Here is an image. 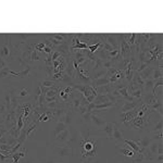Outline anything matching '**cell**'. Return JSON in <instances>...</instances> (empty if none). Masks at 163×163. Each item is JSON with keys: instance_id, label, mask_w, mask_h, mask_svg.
Returning <instances> with one entry per match:
<instances>
[{"instance_id": "6da1fadb", "label": "cell", "mask_w": 163, "mask_h": 163, "mask_svg": "<svg viewBox=\"0 0 163 163\" xmlns=\"http://www.w3.org/2000/svg\"><path fill=\"white\" fill-rule=\"evenodd\" d=\"M82 157L83 159H91L97 157V139H84L82 143Z\"/></svg>"}, {"instance_id": "7a4b0ae2", "label": "cell", "mask_w": 163, "mask_h": 163, "mask_svg": "<svg viewBox=\"0 0 163 163\" xmlns=\"http://www.w3.org/2000/svg\"><path fill=\"white\" fill-rule=\"evenodd\" d=\"M139 106V102L137 101H124V104L121 108V112L125 113V112H131L134 111L135 109H137Z\"/></svg>"}, {"instance_id": "3957f363", "label": "cell", "mask_w": 163, "mask_h": 163, "mask_svg": "<svg viewBox=\"0 0 163 163\" xmlns=\"http://www.w3.org/2000/svg\"><path fill=\"white\" fill-rule=\"evenodd\" d=\"M122 148H119V147H116L118 148V150H119L120 152L122 153V154H124V156H126V157H131V158H134L135 157V154H136V152L134 151L133 149L131 148L129 146H127L126 143H122Z\"/></svg>"}, {"instance_id": "277c9868", "label": "cell", "mask_w": 163, "mask_h": 163, "mask_svg": "<svg viewBox=\"0 0 163 163\" xmlns=\"http://www.w3.org/2000/svg\"><path fill=\"white\" fill-rule=\"evenodd\" d=\"M148 122H149L148 118H139V116H136V118L133 119V126L136 129H143Z\"/></svg>"}, {"instance_id": "5b68a950", "label": "cell", "mask_w": 163, "mask_h": 163, "mask_svg": "<svg viewBox=\"0 0 163 163\" xmlns=\"http://www.w3.org/2000/svg\"><path fill=\"white\" fill-rule=\"evenodd\" d=\"M90 122L96 125L97 127H103V125L107 123V121L102 118H100L98 115H96L95 113H91V116H90Z\"/></svg>"}, {"instance_id": "8992f818", "label": "cell", "mask_w": 163, "mask_h": 163, "mask_svg": "<svg viewBox=\"0 0 163 163\" xmlns=\"http://www.w3.org/2000/svg\"><path fill=\"white\" fill-rule=\"evenodd\" d=\"M110 84V80H109V77L106 76V77H102V78L99 79H95V80H91V85L94 88H98V87H101V86H106V85Z\"/></svg>"}, {"instance_id": "52a82bcc", "label": "cell", "mask_w": 163, "mask_h": 163, "mask_svg": "<svg viewBox=\"0 0 163 163\" xmlns=\"http://www.w3.org/2000/svg\"><path fill=\"white\" fill-rule=\"evenodd\" d=\"M57 153H58L59 157H69L72 153V149L68 147V146H64V145L63 146H59L57 148Z\"/></svg>"}, {"instance_id": "ba28073f", "label": "cell", "mask_w": 163, "mask_h": 163, "mask_svg": "<svg viewBox=\"0 0 163 163\" xmlns=\"http://www.w3.org/2000/svg\"><path fill=\"white\" fill-rule=\"evenodd\" d=\"M112 138H114L116 141H119V143H123L124 141V135L123 133L118 129V126H116V124L114 123L113 125V134H112Z\"/></svg>"}, {"instance_id": "9c48e42d", "label": "cell", "mask_w": 163, "mask_h": 163, "mask_svg": "<svg viewBox=\"0 0 163 163\" xmlns=\"http://www.w3.org/2000/svg\"><path fill=\"white\" fill-rule=\"evenodd\" d=\"M153 140L151 138H148V137H143V138H140V139H138L136 143H137V145L139 146V148H140V151L143 150V149H145V148H148L149 147V145L150 143H152Z\"/></svg>"}, {"instance_id": "30bf717a", "label": "cell", "mask_w": 163, "mask_h": 163, "mask_svg": "<svg viewBox=\"0 0 163 163\" xmlns=\"http://www.w3.org/2000/svg\"><path fill=\"white\" fill-rule=\"evenodd\" d=\"M26 154H27V149L23 148L20 151V152H18V151H16L15 153H13V154L11 156V158L13 159V163H18L21 158H24V157H26Z\"/></svg>"}, {"instance_id": "8fae6325", "label": "cell", "mask_w": 163, "mask_h": 163, "mask_svg": "<svg viewBox=\"0 0 163 163\" xmlns=\"http://www.w3.org/2000/svg\"><path fill=\"white\" fill-rule=\"evenodd\" d=\"M107 74H108V70L101 68L99 71H96V72H94L91 80H95V79H99V78H102V77H106V76H107Z\"/></svg>"}, {"instance_id": "7c38bea8", "label": "cell", "mask_w": 163, "mask_h": 163, "mask_svg": "<svg viewBox=\"0 0 163 163\" xmlns=\"http://www.w3.org/2000/svg\"><path fill=\"white\" fill-rule=\"evenodd\" d=\"M113 125L114 123H111V122H107V123L103 125V131L107 137L108 138H112V134H113Z\"/></svg>"}, {"instance_id": "4fadbf2b", "label": "cell", "mask_w": 163, "mask_h": 163, "mask_svg": "<svg viewBox=\"0 0 163 163\" xmlns=\"http://www.w3.org/2000/svg\"><path fill=\"white\" fill-rule=\"evenodd\" d=\"M152 71H153L152 66H149V65H148V68H146L145 70H143V71L139 73V75H140V77H141L143 80H146V79H148V78H150V77H151Z\"/></svg>"}, {"instance_id": "5bb4252c", "label": "cell", "mask_w": 163, "mask_h": 163, "mask_svg": "<svg viewBox=\"0 0 163 163\" xmlns=\"http://www.w3.org/2000/svg\"><path fill=\"white\" fill-rule=\"evenodd\" d=\"M162 68H157V69H153L150 78H152L153 80H159V79H162Z\"/></svg>"}, {"instance_id": "9a60e30c", "label": "cell", "mask_w": 163, "mask_h": 163, "mask_svg": "<svg viewBox=\"0 0 163 163\" xmlns=\"http://www.w3.org/2000/svg\"><path fill=\"white\" fill-rule=\"evenodd\" d=\"M114 102H104V103H100V104H95V109L94 111H100V110H107V109H110L111 107L114 106Z\"/></svg>"}, {"instance_id": "2e32d148", "label": "cell", "mask_w": 163, "mask_h": 163, "mask_svg": "<svg viewBox=\"0 0 163 163\" xmlns=\"http://www.w3.org/2000/svg\"><path fill=\"white\" fill-rule=\"evenodd\" d=\"M68 136H69V131H68V129H65V131H63L62 133L58 134V135L55 136V141L64 143V141L68 140Z\"/></svg>"}, {"instance_id": "e0dca14e", "label": "cell", "mask_w": 163, "mask_h": 163, "mask_svg": "<svg viewBox=\"0 0 163 163\" xmlns=\"http://www.w3.org/2000/svg\"><path fill=\"white\" fill-rule=\"evenodd\" d=\"M150 110L151 111H158L159 112V114L162 116V102L161 101H159V100H157L154 103H152L150 107Z\"/></svg>"}, {"instance_id": "ac0fdd59", "label": "cell", "mask_w": 163, "mask_h": 163, "mask_svg": "<svg viewBox=\"0 0 163 163\" xmlns=\"http://www.w3.org/2000/svg\"><path fill=\"white\" fill-rule=\"evenodd\" d=\"M123 143H126L127 146H129V147L133 149L135 152H140V148H139V146L137 145L136 141H134V140H129V139H124Z\"/></svg>"}, {"instance_id": "d6986e66", "label": "cell", "mask_w": 163, "mask_h": 163, "mask_svg": "<svg viewBox=\"0 0 163 163\" xmlns=\"http://www.w3.org/2000/svg\"><path fill=\"white\" fill-rule=\"evenodd\" d=\"M60 122L64 123L65 125H69V124L72 123V114L70 112H65L61 118H60Z\"/></svg>"}, {"instance_id": "ffe728a7", "label": "cell", "mask_w": 163, "mask_h": 163, "mask_svg": "<svg viewBox=\"0 0 163 163\" xmlns=\"http://www.w3.org/2000/svg\"><path fill=\"white\" fill-rule=\"evenodd\" d=\"M65 129H66V125L59 121V122L57 123V125H55V129H54V134H55V136H57L58 134L62 133V132L65 131Z\"/></svg>"}, {"instance_id": "44dd1931", "label": "cell", "mask_w": 163, "mask_h": 163, "mask_svg": "<svg viewBox=\"0 0 163 163\" xmlns=\"http://www.w3.org/2000/svg\"><path fill=\"white\" fill-rule=\"evenodd\" d=\"M154 83H156V80H153L152 78L146 79V80H145V83H143V88H145L146 90H147V91H148V90H150V89H152Z\"/></svg>"}, {"instance_id": "7402d4cb", "label": "cell", "mask_w": 163, "mask_h": 163, "mask_svg": "<svg viewBox=\"0 0 163 163\" xmlns=\"http://www.w3.org/2000/svg\"><path fill=\"white\" fill-rule=\"evenodd\" d=\"M50 37H51L52 39L59 41V43H62L64 38L69 37V35H66V34H52V35H50Z\"/></svg>"}, {"instance_id": "603a6c76", "label": "cell", "mask_w": 163, "mask_h": 163, "mask_svg": "<svg viewBox=\"0 0 163 163\" xmlns=\"http://www.w3.org/2000/svg\"><path fill=\"white\" fill-rule=\"evenodd\" d=\"M158 148H159V143L157 141H152V143L149 145V151L152 153L153 156H156L157 154V151H158Z\"/></svg>"}, {"instance_id": "cb8c5ba5", "label": "cell", "mask_w": 163, "mask_h": 163, "mask_svg": "<svg viewBox=\"0 0 163 163\" xmlns=\"http://www.w3.org/2000/svg\"><path fill=\"white\" fill-rule=\"evenodd\" d=\"M136 153H137V156L135 154L134 160L131 163H143V161H145V158H143V152H136Z\"/></svg>"}, {"instance_id": "d4e9b609", "label": "cell", "mask_w": 163, "mask_h": 163, "mask_svg": "<svg viewBox=\"0 0 163 163\" xmlns=\"http://www.w3.org/2000/svg\"><path fill=\"white\" fill-rule=\"evenodd\" d=\"M131 96L133 97V98H136L138 99L139 101H141V99H143V90L141 89H137V90H134V91H132V94H131Z\"/></svg>"}, {"instance_id": "484cf974", "label": "cell", "mask_w": 163, "mask_h": 163, "mask_svg": "<svg viewBox=\"0 0 163 163\" xmlns=\"http://www.w3.org/2000/svg\"><path fill=\"white\" fill-rule=\"evenodd\" d=\"M58 90H59V89H57V88H49L48 91L46 93V97H47V98H55Z\"/></svg>"}, {"instance_id": "4316f807", "label": "cell", "mask_w": 163, "mask_h": 163, "mask_svg": "<svg viewBox=\"0 0 163 163\" xmlns=\"http://www.w3.org/2000/svg\"><path fill=\"white\" fill-rule=\"evenodd\" d=\"M87 44H85V43H82V41H79V43H77L76 45H74V46H72L71 48L73 50H76V49H78V50H84V49H87Z\"/></svg>"}, {"instance_id": "83f0119b", "label": "cell", "mask_w": 163, "mask_h": 163, "mask_svg": "<svg viewBox=\"0 0 163 163\" xmlns=\"http://www.w3.org/2000/svg\"><path fill=\"white\" fill-rule=\"evenodd\" d=\"M24 118H23V114L21 112L20 116H19V120H18V123H16V129L20 132L21 129H23V126H24Z\"/></svg>"}, {"instance_id": "f1b7e54d", "label": "cell", "mask_w": 163, "mask_h": 163, "mask_svg": "<svg viewBox=\"0 0 163 163\" xmlns=\"http://www.w3.org/2000/svg\"><path fill=\"white\" fill-rule=\"evenodd\" d=\"M101 46H102V44H101V43H98V44L90 45V46H88L87 48L89 49V52H90V53H95V52L98 51L99 47H101Z\"/></svg>"}, {"instance_id": "f546056e", "label": "cell", "mask_w": 163, "mask_h": 163, "mask_svg": "<svg viewBox=\"0 0 163 163\" xmlns=\"http://www.w3.org/2000/svg\"><path fill=\"white\" fill-rule=\"evenodd\" d=\"M9 54H10V50H9V48H8L7 46H3L2 49L0 50V57H1V58H8Z\"/></svg>"}, {"instance_id": "4dcf8cb0", "label": "cell", "mask_w": 163, "mask_h": 163, "mask_svg": "<svg viewBox=\"0 0 163 163\" xmlns=\"http://www.w3.org/2000/svg\"><path fill=\"white\" fill-rule=\"evenodd\" d=\"M114 66V63L111 61V60H106V61H102V68L103 69H107V70H110V69H113Z\"/></svg>"}, {"instance_id": "1f68e13d", "label": "cell", "mask_w": 163, "mask_h": 163, "mask_svg": "<svg viewBox=\"0 0 163 163\" xmlns=\"http://www.w3.org/2000/svg\"><path fill=\"white\" fill-rule=\"evenodd\" d=\"M26 131L25 129H21L20 132V135H19V137H18V141L20 143H23L26 140Z\"/></svg>"}, {"instance_id": "d6a6232c", "label": "cell", "mask_w": 163, "mask_h": 163, "mask_svg": "<svg viewBox=\"0 0 163 163\" xmlns=\"http://www.w3.org/2000/svg\"><path fill=\"white\" fill-rule=\"evenodd\" d=\"M9 74H10V70H9V68H7V66L1 68V70H0V77H7Z\"/></svg>"}, {"instance_id": "836d02e7", "label": "cell", "mask_w": 163, "mask_h": 163, "mask_svg": "<svg viewBox=\"0 0 163 163\" xmlns=\"http://www.w3.org/2000/svg\"><path fill=\"white\" fill-rule=\"evenodd\" d=\"M72 106L74 107L75 110H78L79 106H80V97H76V98L73 99V101H72Z\"/></svg>"}, {"instance_id": "e575fe53", "label": "cell", "mask_w": 163, "mask_h": 163, "mask_svg": "<svg viewBox=\"0 0 163 163\" xmlns=\"http://www.w3.org/2000/svg\"><path fill=\"white\" fill-rule=\"evenodd\" d=\"M162 129H163L162 120H160L158 122V124H156V125L153 126V131H154V132H160V131H162Z\"/></svg>"}, {"instance_id": "d590c367", "label": "cell", "mask_w": 163, "mask_h": 163, "mask_svg": "<svg viewBox=\"0 0 163 163\" xmlns=\"http://www.w3.org/2000/svg\"><path fill=\"white\" fill-rule=\"evenodd\" d=\"M41 86H43V87H53L54 83L51 82V80H44V82L41 83Z\"/></svg>"}, {"instance_id": "8d00e7d4", "label": "cell", "mask_w": 163, "mask_h": 163, "mask_svg": "<svg viewBox=\"0 0 163 163\" xmlns=\"http://www.w3.org/2000/svg\"><path fill=\"white\" fill-rule=\"evenodd\" d=\"M30 72V68H27L26 70L20 72V73H19V76H21V77H26V76H28Z\"/></svg>"}, {"instance_id": "74e56055", "label": "cell", "mask_w": 163, "mask_h": 163, "mask_svg": "<svg viewBox=\"0 0 163 163\" xmlns=\"http://www.w3.org/2000/svg\"><path fill=\"white\" fill-rule=\"evenodd\" d=\"M162 136H163L162 131H160L158 135H154V136H152V138H151V139H152V140H156V141H157V140H160V141H161V140H162Z\"/></svg>"}, {"instance_id": "f35d334b", "label": "cell", "mask_w": 163, "mask_h": 163, "mask_svg": "<svg viewBox=\"0 0 163 163\" xmlns=\"http://www.w3.org/2000/svg\"><path fill=\"white\" fill-rule=\"evenodd\" d=\"M30 59L32 60H40V57L38 55V52H37V50H34L32 54H30Z\"/></svg>"}, {"instance_id": "ab89813d", "label": "cell", "mask_w": 163, "mask_h": 163, "mask_svg": "<svg viewBox=\"0 0 163 163\" xmlns=\"http://www.w3.org/2000/svg\"><path fill=\"white\" fill-rule=\"evenodd\" d=\"M61 57V52L60 51H54L53 53H51V59H52V61H54V60H57L58 58H60Z\"/></svg>"}, {"instance_id": "60d3db41", "label": "cell", "mask_w": 163, "mask_h": 163, "mask_svg": "<svg viewBox=\"0 0 163 163\" xmlns=\"http://www.w3.org/2000/svg\"><path fill=\"white\" fill-rule=\"evenodd\" d=\"M46 47V44L45 43H40V44H37L36 46H35V50H39V51H43L44 50V48Z\"/></svg>"}, {"instance_id": "b9f144b4", "label": "cell", "mask_w": 163, "mask_h": 163, "mask_svg": "<svg viewBox=\"0 0 163 163\" xmlns=\"http://www.w3.org/2000/svg\"><path fill=\"white\" fill-rule=\"evenodd\" d=\"M163 161V154H157V157H154V160L153 162H157V163H162Z\"/></svg>"}, {"instance_id": "7bdbcfd3", "label": "cell", "mask_w": 163, "mask_h": 163, "mask_svg": "<svg viewBox=\"0 0 163 163\" xmlns=\"http://www.w3.org/2000/svg\"><path fill=\"white\" fill-rule=\"evenodd\" d=\"M9 158H11V156H7V154H3V153H0V163H5V160Z\"/></svg>"}, {"instance_id": "ee69618b", "label": "cell", "mask_w": 163, "mask_h": 163, "mask_svg": "<svg viewBox=\"0 0 163 163\" xmlns=\"http://www.w3.org/2000/svg\"><path fill=\"white\" fill-rule=\"evenodd\" d=\"M59 95H60V97L63 99L64 101L68 99V95L64 93V89H59Z\"/></svg>"}, {"instance_id": "f6af8a7d", "label": "cell", "mask_w": 163, "mask_h": 163, "mask_svg": "<svg viewBox=\"0 0 163 163\" xmlns=\"http://www.w3.org/2000/svg\"><path fill=\"white\" fill-rule=\"evenodd\" d=\"M63 73L62 72H59V73H55V74L52 75V78L53 79H63Z\"/></svg>"}, {"instance_id": "bcb514c9", "label": "cell", "mask_w": 163, "mask_h": 163, "mask_svg": "<svg viewBox=\"0 0 163 163\" xmlns=\"http://www.w3.org/2000/svg\"><path fill=\"white\" fill-rule=\"evenodd\" d=\"M90 116H91V113H90V112H86L85 114H83V118H84V120L87 121V122H90Z\"/></svg>"}, {"instance_id": "7dc6e473", "label": "cell", "mask_w": 163, "mask_h": 163, "mask_svg": "<svg viewBox=\"0 0 163 163\" xmlns=\"http://www.w3.org/2000/svg\"><path fill=\"white\" fill-rule=\"evenodd\" d=\"M27 95H28V89L27 88H23L21 90L20 97H25V96H27Z\"/></svg>"}, {"instance_id": "c3c4849f", "label": "cell", "mask_w": 163, "mask_h": 163, "mask_svg": "<svg viewBox=\"0 0 163 163\" xmlns=\"http://www.w3.org/2000/svg\"><path fill=\"white\" fill-rule=\"evenodd\" d=\"M78 110L80 111L82 115H83V114H85L86 112H87V107H86V106H79Z\"/></svg>"}, {"instance_id": "681fc988", "label": "cell", "mask_w": 163, "mask_h": 163, "mask_svg": "<svg viewBox=\"0 0 163 163\" xmlns=\"http://www.w3.org/2000/svg\"><path fill=\"white\" fill-rule=\"evenodd\" d=\"M72 90H73V87H66V88L64 89V93L69 96V95L72 93Z\"/></svg>"}, {"instance_id": "f907efd6", "label": "cell", "mask_w": 163, "mask_h": 163, "mask_svg": "<svg viewBox=\"0 0 163 163\" xmlns=\"http://www.w3.org/2000/svg\"><path fill=\"white\" fill-rule=\"evenodd\" d=\"M43 51H45V52H47V53H52V50H51V48L50 47H45L44 50Z\"/></svg>"}, {"instance_id": "816d5d0a", "label": "cell", "mask_w": 163, "mask_h": 163, "mask_svg": "<svg viewBox=\"0 0 163 163\" xmlns=\"http://www.w3.org/2000/svg\"><path fill=\"white\" fill-rule=\"evenodd\" d=\"M47 163H52V162H47Z\"/></svg>"}, {"instance_id": "f5cc1de1", "label": "cell", "mask_w": 163, "mask_h": 163, "mask_svg": "<svg viewBox=\"0 0 163 163\" xmlns=\"http://www.w3.org/2000/svg\"><path fill=\"white\" fill-rule=\"evenodd\" d=\"M55 163H59V162H55Z\"/></svg>"}]
</instances>
